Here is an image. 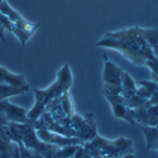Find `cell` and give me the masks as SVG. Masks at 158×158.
<instances>
[{
    "mask_svg": "<svg viewBox=\"0 0 158 158\" xmlns=\"http://www.w3.org/2000/svg\"><path fill=\"white\" fill-rule=\"evenodd\" d=\"M106 99L110 101L113 110H114V115L116 118H120V119H125L127 122H129L131 125H134L135 119L133 114H131V110L128 109L127 105V100L120 96V95H110V94H105Z\"/></svg>",
    "mask_w": 158,
    "mask_h": 158,
    "instance_id": "5b68a950",
    "label": "cell"
},
{
    "mask_svg": "<svg viewBox=\"0 0 158 158\" xmlns=\"http://www.w3.org/2000/svg\"><path fill=\"white\" fill-rule=\"evenodd\" d=\"M137 94V87L134 81L131 80V77L123 71V76H122V96L125 100H129L131 96H134Z\"/></svg>",
    "mask_w": 158,
    "mask_h": 158,
    "instance_id": "9c48e42d",
    "label": "cell"
},
{
    "mask_svg": "<svg viewBox=\"0 0 158 158\" xmlns=\"http://www.w3.org/2000/svg\"><path fill=\"white\" fill-rule=\"evenodd\" d=\"M13 24H14V28H13L11 33H14L17 35L22 46L27 43V41L34 34V32L39 27V23H32V22L25 20L24 18H22L20 20H18L17 23H13Z\"/></svg>",
    "mask_w": 158,
    "mask_h": 158,
    "instance_id": "8992f818",
    "label": "cell"
},
{
    "mask_svg": "<svg viewBox=\"0 0 158 158\" xmlns=\"http://www.w3.org/2000/svg\"><path fill=\"white\" fill-rule=\"evenodd\" d=\"M38 137H41L43 142L49 144H57V147H67V146H76V144H82L84 140L81 138H66L53 133H49L46 129H38Z\"/></svg>",
    "mask_w": 158,
    "mask_h": 158,
    "instance_id": "52a82bcc",
    "label": "cell"
},
{
    "mask_svg": "<svg viewBox=\"0 0 158 158\" xmlns=\"http://www.w3.org/2000/svg\"><path fill=\"white\" fill-rule=\"evenodd\" d=\"M25 91H28V89L24 87H14L10 85L5 84H0V101L9 98V96H14V95H20L24 94Z\"/></svg>",
    "mask_w": 158,
    "mask_h": 158,
    "instance_id": "30bf717a",
    "label": "cell"
},
{
    "mask_svg": "<svg viewBox=\"0 0 158 158\" xmlns=\"http://www.w3.org/2000/svg\"><path fill=\"white\" fill-rule=\"evenodd\" d=\"M5 28L3 27V24L0 23V41H3V42H5Z\"/></svg>",
    "mask_w": 158,
    "mask_h": 158,
    "instance_id": "5bb4252c",
    "label": "cell"
},
{
    "mask_svg": "<svg viewBox=\"0 0 158 158\" xmlns=\"http://www.w3.org/2000/svg\"><path fill=\"white\" fill-rule=\"evenodd\" d=\"M0 2H2V0H0Z\"/></svg>",
    "mask_w": 158,
    "mask_h": 158,
    "instance_id": "9a60e30c",
    "label": "cell"
},
{
    "mask_svg": "<svg viewBox=\"0 0 158 158\" xmlns=\"http://www.w3.org/2000/svg\"><path fill=\"white\" fill-rule=\"evenodd\" d=\"M139 32L143 35V38L148 42V44L151 47H154V48L158 47V29H144V28H139Z\"/></svg>",
    "mask_w": 158,
    "mask_h": 158,
    "instance_id": "7c38bea8",
    "label": "cell"
},
{
    "mask_svg": "<svg viewBox=\"0 0 158 158\" xmlns=\"http://www.w3.org/2000/svg\"><path fill=\"white\" fill-rule=\"evenodd\" d=\"M0 115H2L4 119H6L9 123L24 124V123L29 122L27 110L23 108H19V106H15V105L10 104L5 99L0 101Z\"/></svg>",
    "mask_w": 158,
    "mask_h": 158,
    "instance_id": "277c9868",
    "label": "cell"
},
{
    "mask_svg": "<svg viewBox=\"0 0 158 158\" xmlns=\"http://www.w3.org/2000/svg\"><path fill=\"white\" fill-rule=\"evenodd\" d=\"M105 58L104 64V73H102V80H104V93L110 94V95H120L122 94V76L123 70L114 64L109 58Z\"/></svg>",
    "mask_w": 158,
    "mask_h": 158,
    "instance_id": "3957f363",
    "label": "cell"
},
{
    "mask_svg": "<svg viewBox=\"0 0 158 158\" xmlns=\"http://www.w3.org/2000/svg\"><path fill=\"white\" fill-rule=\"evenodd\" d=\"M96 46L118 49L134 64L139 66L146 64L148 60L154 57L152 47L143 38L138 27L106 33L105 37L96 43Z\"/></svg>",
    "mask_w": 158,
    "mask_h": 158,
    "instance_id": "6da1fadb",
    "label": "cell"
},
{
    "mask_svg": "<svg viewBox=\"0 0 158 158\" xmlns=\"http://www.w3.org/2000/svg\"><path fill=\"white\" fill-rule=\"evenodd\" d=\"M0 84H5L10 85L14 87H24V89H29L27 81H25L24 75H17V73H11L6 69L0 66Z\"/></svg>",
    "mask_w": 158,
    "mask_h": 158,
    "instance_id": "ba28073f",
    "label": "cell"
},
{
    "mask_svg": "<svg viewBox=\"0 0 158 158\" xmlns=\"http://www.w3.org/2000/svg\"><path fill=\"white\" fill-rule=\"evenodd\" d=\"M143 131L147 138V149H151L158 140V128H144Z\"/></svg>",
    "mask_w": 158,
    "mask_h": 158,
    "instance_id": "4fadbf2b",
    "label": "cell"
},
{
    "mask_svg": "<svg viewBox=\"0 0 158 158\" xmlns=\"http://www.w3.org/2000/svg\"><path fill=\"white\" fill-rule=\"evenodd\" d=\"M0 13L4 14L5 17H8L13 23H17L18 20H20L23 18L17 10H14L6 3V0H2V2H0Z\"/></svg>",
    "mask_w": 158,
    "mask_h": 158,
    "instance_id": "8fae6325",
    "label": "cell"
},
{
    "mask_svg": "<svg viewBox=\"0 0 158 158\" xmlns=\"http://www.w3.org/2000/svg\"><path fill=\"white\" fill-rule=\"evenodd\" d=\"M71 85H72V75L70 71V66L64 64L57 75V80L48 89H46V90L34 89L35 102L32 106V109L28 111V119H31V120L38 119V118L44 113V109L47 105L53 100L61 98L62 94L67 93Z\"/></svg>",
    "mask_w": 158,
    "mask_h": 158,
    "instance_id": "7a4b0ae2",
    "label": "cell"
}]
</instances>
